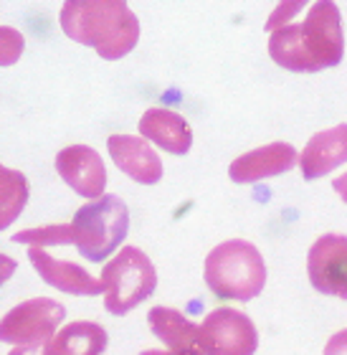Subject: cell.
Wrapping results in <instances>:
<instances>
[{
    "instance_id": "6da1fadb",
    "label": "cell",
    "mask_w": 347,
    "mask_h": 355,
    "mask_svg": "<svg viewBox=\"0 0 347 355\" xmlns=\"http://www.w3.org/2000/svg\"><path fill=\"white\" fill-rule=\"evenodd\" d=\"M345 51L340 10L330 0L310 6L302 23H287L272 31L269 56L281 69L296 74H314L322 69L337 67Z\"/></svg>"
},
{
    "instance_id": "7a4b0ae2",
    "label": "cell",
    "mask_w": 347,
    "mask_h": 355,
    "mask_svg": "<svg viewBox=\"0 0 347 355\" xmlns=\"http://www.w3.org/2000/svg\"><path fill=\"white\" fill-rule=\"evenodd\" d=\"M59 21L71 41L91 46L107 61L127 56L140 41V21L125 0H69Z\"/></svg>"
},
{
    "instance_id": "3957f363",
    "label": "cell",
    "mask_w": 347,
    "mask_h": 355,
    "mask_svg": "<svg viewBox=\"0 0 347 355\" xmlns=\"http://www.w3.org/2000/svg\"><path fill=\"white\" fill-rule=\"evenodd\" d=\"M203 277L215 297L249 302L266 284V261L244 239L223 241L206 257Z\"/></svg>"
},
{
    "instance_id": "277c9868",
    "label": "cell",
    "mask_w": 347,
    "mask_h": 355,
    "mask_svg": "<svg viewBox=\"0 0 347 355\" xmlns=\"http://www.w3.org/2000/svg\"><path fill=\"white\" fill-rule=\"evenodd\" d=\"M71 229L79 254L99 264L125 241L130 229V211L125 200L117 196H102L76 211Z\"/></svg>"
},
{
    "instance_id": "5b68a950",
    "label": "cell",
    "mask_w": 347,
    "mask_h": 355,
    "mask_svg": "<svg viewBox=\"0 0 347 355\" xmlns=\"http://www.w3.org/2000/svg\"><path fill=\"white\" fill-rule=\"evenodd\" d=\"M104 310L109 315H127L145 302L157 287V272L150 257L137 246H125L104 264Z\"/></svg>"
},
{
    "instance_id": "8992f818",
    "label": "cell",
    "mask_w": 347,
    "mask_h": 355,
    "mask_svg": "<svg viewBox=\"0 0 347 355\" xmlns=\"http://www.w3.org/2000/svg\"><path fill=\"white\" fill-rule=\"evenodd\" d=\"M66 310L64 304L48 297H33L15 304L3 318L0 338L10 345H36V343H51L56 327L64 322Z\"/></svg>"
},
{
    "instance_id": "52a82bcc",
    "label": "cell",
    "mask_w": 347,
    "mask_h": 355,
    "mask_svg": "<svg viewBox=\"0 0 347 355\" xmlns=\"http://www.w3.org/2000/svg\"><path fill=\"white\" fill-rule=\"evenodd\" d=\"M200 343L206 355H253L259 333L244 312L218 307L200 322Z\"/></svg>"
},
{
    "instance_id": "ba28073f",
    "label": "cell",
    "mask_w": 347,
    "mask_h": 355,
    "mask_svg": "<svg viewBox=\"0 0 347 355\" xmlns=\"http://www.w3.org/2000/svg\"><path fill=\"white\" fill-rule=\"evenodd\" d=\"M312 287L322 295L347 300V236L325 234L319 236L307 257Z\"/></svg>"
},
{
    "instance_id": "9c48e42d",
    "label": "cell",
    "mask_w": 347,
    "mask_h": 355,
    "mask_svg": "<svg viewBox=\"0 0 347 355\" xmlns=\"http://www.w3.org/2000/svg\"><path fill=\"white\" fill-rule=\"evenodd\" d=\"M56 173L84 198H102L107 188V168L102 155L89 145H71L56 155Z\"/></svg>"
},
{
    "instance_id": "30bf717a",
    "label": "cell",
    "mask_w": 347,
    "mask_h": 355,
    "mask_svg": "<svg viewBox=\"0 0 347 355\" xmlns=\"http://www.w3.org/2000/svg\"><path fill=\"white\" fill-rule=\"evenodd\" d=\"M28 259L33 264V269L38 272V277L51 284V287L66 292V295H76V297H94L102 295L104 284L102 279H94L87 269H82L74 261H61L53 259L51 254H46L41 246H30Z\"/></svg>"
},
{
    "instance_id": "8fae6325",
    "label": "cell",
    "mask_w": 347,
    "mask_h": 355,
    "mask_svg": "<svg viewBox=\"0 0 347 355\" xmlns=\"http://www.w3.org/2000/svg\"><path fill=\"white\" fill-rule=\"evenodd\" d=\"M109 155L119 171L137 180L142 185H155L163 178V160L157 153L148 145L145 137H134V135H112L107 140Z\"/></svg>"
},
{
    "instance_id": "7c38bea8",
    "label": "cell",
    "mask_w": 347,
    "mask_h": 355,
    "mask_svg": "<svg viewBox=\"0 0 347 355\" xmlns=\"http://www.w3.org/2000/svg\"><path fill=\"white\" fill-rule=\"evenodd\" d=\"M296 165V150L289 142H272L236 157L229 168L233 183H256L264 178L281 175Z\"/></svg>"
},
{
    "instance_id": "4fadbf2b",
    "label": "cell",
    "mask_w": 347,
    "mask_h": 355,
    "mask_svg": "<svg viewBox=\"0 0 347 355\" xmlns=\"http://www.w3.org/2000/svg\"><path fill=\"white\" fill-rule=\"evenodd\" d=\"M150 330L177 355H206L200 343V325L172 307H152L148 312Z\"/></svg>"
},
{
    "instance_id": "5bb4252c",
    "label": "cell",
    "mask_w": 347,
    "mask_h": 355,
    "mask_svg": "<svg viewBox=\"0 0 347 355\" xmlns=\"http://www.w3.org/2000/svg\"><path fill=\"white\" fill-rule=\"evenodd\" d=\"M347 163V125H337L332 130H322L307 142L299 165H302L304 180H317V178L332 173Z\"/></svg>"
},
{
    "instance_id": "9a60e30c",
    "label": "cell",
    "mask_w": 347,
    "mask_h": 355,
    "mask_svg": "<svg viewBox=\"0 0 347 355\" xmlns=\"http://www.w3.org/2000/svg\"><path fill=\"white\" fill-rule=\"evenodd\" d=\"M140 135L172 155H185L193 148V132L185 117H180L172 110H163V107H152L142 114Z\"/></svg>"
},
{
    "instance_id": "2e32d148",
    "label": "cell",
    "mask_w": 347,
    "mask_h": 355,
    "mask_svg": "<svg viewBox=\"0 0 347 355\" xmlns=\"http://www.w3.org/2000/svg\"><path fill=\"white\" fill-rule=\"evenodd\" d=\"M107 330L96 322L76 320L53 335L51 355H102L107 350Z\"/></svg>"
},
{
    "instance_id": "e0dca14e",
    "label": "cell",
    "mask_w": 347,
    "mask_h": 355,
    "mask_svg": "<svg viewBox=\"0 0 347 355\" xmlns=\"http://www.w3.org/2000/svg\"><path fill=\"white\" fill-rule=\"evenodd\" d=\"M0 226L8 229L18 218L23 206L28 203V183L21 173L0 168Z\"/></svg>"
},
{
    "instance_id": "ac0fdd59",
    "label": "cell",
    "mask_w": 347,
    "mask_h": 355,
    "mask_svg": "<svg viewBox=\"0 0 347 355\" xmlns=\"http://www.w3.org/2000/svg\"><path fill=\"white\" fill-rule=\"evenodd\" d=\"M13 244L41 246L46 244H74V229L71 223H56V226H41V229H26L13 234Z\"/></svg>"
},
{
    "instance_id": "d6986e66",
    "label": "cell",
    "mask_w": 347,
    "mask_h": 355,
    "mask_svg": "<svg viewBox=\"0 0 347 355\" xmlns=\"http://www.w3.org/2000/svg\"><path fill=\"white\" fill-rule=\"evenodd\" d=\"M0 44H3V53H0V59H3V67H10L15 64V59L21 56L23 51V36L18 33L15 28H8L3 26L0 28Z\"/></svg>"
},
{
    "instance_id": "ffe728a7",
    "label": "cell",
    "mask_w": 347,
    "mask_h": 355,
    "mask_svg": "<svg viewBox=\"0 0 347 355\" xmlns=\"http://www.w3.org/2000/svg\"><path fill=\"white\" fill-rule=\"evenodd\" d=\"M304 8V3H279L276 10L269 15V21H266V31H276L281 26H287V21H292L296 15V10Z\"/></svg>"
},
{
    "instance_id": "44dd1931",
    "label": "cell",
    "mask_w": 347,
    "mask_h": 355,
    "mask_svg": "<svg viewBox=\"0 0 347 355\" xmlns=\"http://www.w3.org/2000/svg\"><path fill=\"white\" fill-rule=\"evenodd\" d=\"M322 355H347V327L335 333L325 345V353Z\"/></svg>"
},
{
    "instance_id": "7402d4cb",
    "label": "cell",
    "mask_w": 347,
    "mask_h": 355,
    "mask_svg": "<svg viewBox=\"0 0 347 355\" xmlns=\"http://www.w3.org/2000/svg\"><path fill=\"white\" fill-rule=\"evenodd\" d=\"M8 355H51V343H36V345H15Z\"/></svg>"
},
{
    "instance_id": "603a6c76",
    "label": "cell",
    "mask_w": 347,
    "mask_h": 355,
    "mask_svg": "<svg viewBox=\"0 0 347 355\" xmlns=\"http://www.w3.org/2000/svg\"><path fill=\"white\" fill-rule=\"evenodd\" d=\"M332 188H335V193H337V196H340V198L347 203V173H345V175H340V178H335Z\"/></svg>"
},
{
    "instance_id": "cb8c5ba5",
    "label": "cell",
    "mask_w": 347,
    "mask_h": 355,
    "mask_svg": "<svg viewBox=\"0 0 347 355\" xmlns=\"http://www.w3.org/2000/svg\"><path fill=\"white\" fill-rule=\"evenodd\" d=\"M140 355H177V353H172V350H142Z\"/></svg>"
}]
</instances>
